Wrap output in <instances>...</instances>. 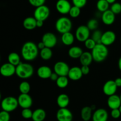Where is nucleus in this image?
Returning <instances> with one entry per match:
<instances>
[{"label":"nucleus","instance_id":"1","mask_svg":"<svg viewBox=\"0 0 121 121\" xmlns=\"http://www.w3.org/2000/svg\"><path fill=\"white\" fill-rule=\"evenodd\" d=\"M40 53L37 45L33 41H27L22 46L21 54L22 57L26 61L35 60Z\"/></svg>","mask_w":121,"mask_h":121},{"label":"nucleus","instance_id":"2","mask_svg":"<svg viewBox=\"0 0 121 121\" xmlns=\"http://www.w3.org/2000/svg\"><path fill=\"white\" fill-rule=\"evenodd\" d=\"M92 55L93 60L97 63L104 61L107 58L109 54V50L107 46L102 43L97 44L92 50Z\"/></svg>","mask_w":121,"mask_h":121},{"label":"nucleus","instance_id":"3","mask_svg":"<svg viewBox=\"0 0 121 121\" xmlns=\"http://www.w3.org/2000/svg\"><path fill=\"white\" fill-rule=\"evenodd\" d=\"M33 73L34 67L28 63L21 62L17 66H16L15 74L21 79H28L33 75Z\"/></svg>","mask_w":121,"mask_h":121},{"label":"nucleus","instance_id":"4","mask_svg":"<svg viewBox=\"0 0 121 121\" xmlns=\"http://www.w3.org/2000/svg\"><path fill=\"white\" fill-rule=\"evenodd\" d=\"M55 28L60 34L70 32L72 28V22L70 18L66 17H61L57 20Z\"/></svg>","mask_w":121,"mask_h":121},{"label":"nucleus","instance_id":"5","mask_svg":"<svg viewBox=\"0 0 121 121\" xmlns=\"http://www.w3.org/2000/svg\"><path fill=\"white\" fill-rule=\"evenodd\" d=\"M19 106L17 98L13 96H7L1 101V108L2 111L11 112L15 111Z\"/></svg>","mask_w":121,"mask_h":121},{"label":"nucleus","instance_id":"6","mask_svg":"<svg viewBox=\"0 0 121 121\" xmlns=\"http://www.w3.org/2000/svg\"><path fill=\"white\" fill-rule=\"evenodd\" d=\"M50 14V11L47 6L43 5L35 8L34 12V17L37 20L44 21L47 20Z\"/></svg>","mask_w":121,"mask_h":121},{"label":"nucleus","instance_id":"7","mask_svg":"<svg viewBox=\"0 0 121 121\" xmlns=\"http://www.w3.org/2000/svg\"><path fill=\"white\" fill-rule=\"evenodd\" d=\"M90 31L87 26L82 25L79 26L76 30V38L80 42H85L89 38Z\"/></svg>","mask_w":121,"mask_h":121},{"label":"nucleus","instance_id":"8","mask_svg":"<svg viewBox=\"0 0 121 121\" xmlns=\"http://www.w3.org/2000/svg\"><path fill=\"white\" fill-rule=\"evenodd\" d=\"M70 67L66 62L59 61L54 65V72H55L59 76H67Z\"/></svg>","mask_w":121,"mask_h":121},{"label":"nucleus","instance_id":"9","mask_svg":"<svg viewBox=\"0 0 121 121\" xmlns=\"http://www.w3.org/2000/svg\"><path fill=\"white\" fill-rule=\"evenodd\" d=\"M41 41L44 43L46 47L50 48L54 47L57 43V39L56 36L51 32H47L44 34Z\"/></svg>","mask_w":121,"mask_h":121},{"label":"nucleus","instance_id":"10","mask_svg":"<svg viewBox=\"0 0 121 121\" xmlns=\"http://www.w3.org/2000/svg\"><path fill=\"white\" fill-rule=\"evenodd\" d=\"M72 6L67 0H58L56 4V8L60 14L66 15L69 13Z\"/></svg>","mask_w":121,"mask_h":121},{"label":"nucleus","instance_id":"11","mask_svg":"<svg viewBox=\"0 0 121 121\" xmlns=\"http://www.w3.org/2000/svg\"><path fill=\"white\" fill-rule=\"evenodd\" d=\"M18 105L21 108H30L33 105V99L29 94H20L17 98Z\"/></svg>","mask_w":121,"mask_h":121},{"label":"nucleus","instance_id":"12","mask_svg":"<svg viewBox=\"0 0 121 121\" xmlns=\"http://www.w3.org/2000/svg\"><path fill=\"white\" fill-rule=\"evenodd\" d=\"M15 72L16 67L8 62L3 64L0 68V73L2 76L5 78L13 76L15 74Z\"/></svg>","mask_w":121,"mask_h":121},{"label":"nucleus","instance_id":"13","mask_svg":"<svg viewBox=\"0 0 121 121\" xmlns=\"http://www.w3.org/2000/svg\"><path fill=\"white\" fill-rule=\"evenodd\" d=\"M73 114L67 108H60L56 113V118L58 121H72Z\"/></svg>","mask_w":121,"mask_h":121},{"label":"nucleus","instance_id":"14","mask_svg":"<svg viewBox=\"0 0 121 121\" xmlns=\"http://www.w3.org/2000/svg\"><path fill=\"white\" fill-rule=\"evenodd\" d=\"M116 39L117 36L114 32L110 30L106 31L103 33L101 39V43L108 47L114 43Z\"/></svg>","mask_w":121,"mask_h":121},{"label":"nucleus","instance_id":"15","mask_svg":"<svg viewBox=\"0 0 121 121\" xmlns=\"http://www.w3.org/2000/svg\"><path fill=\"white\" fill-rule=\"evenodd\" d=\"M118 87L113 80H108L103 86V92L108 96H111L116 93Z\"/></svg>","mask_w":121,"mask_h":121},{"label":"nucleus","instance_id":"16","mask_svg":"<svg viewBox=\"0 0 121 121\" xmlns=\"http://www.w3.org/2000/svg\"><path fill=\"white\" fill-rule=\"evenodd\" d=\"M92 119L93 121H107L108 113L105 109H98L93 113Z\"/></svg>","mask_w":121,"mask_h":121},{"label":"nucleus","instance_id":"17","mask_svg":"<svg viewBox=\"0 0 121 121\" xmlns=\"http://www.w3.org/2000/svg\"><path fill=\"white\" fill-rule=\"evenodd\" d=\"M83 76L82 72L81 67L74 66L70 69L68 73V78L73 81H78L80 80Z\"/></svg>","mask_w":121,"mask_h":121},{"label":"nucleus","instance_id":"18","mask_svg":"<svg viewBox=\"0 0 121 121\" xmlns=\"http://www.w3.org/2000/svg\"><path fill=\"white\" fill-rule=\"evenodd\" d=\"M101 19L103 23L107 26H111L115 21V14L111 9H108L102 14Z\"/></svg>","mask_w":121,"mask_h":121},{"label":"nucleus","instance_id":"19","mask_svg":"<svg viewBox=\"0 0 121 121\" xmlns=\"http://www.w3.org/2000/svg\"><path fill=\"white\" fill-rule=\"evenodd\" d=\"M107 104L108 106L111 110L119 109V108L121 105L120 96L115 94L111 96H109Z\"/></svg>","mask_w":121,"mask_h":121},{"label":"nucleus","instance_id":"20","mask_svg":"<svg viewBox=\"0 0 121 121\" xmlns=\"http://www.w3.org/2000/svg\"><path fill=\"white\" fill-rule=\"evenodd\" d=\"M52 73L53 72L51 68L47 66H40L37 71L38 76L43 79H50Z\"/></svg>","mask_w":121,"mask_h":121},{"label":"nucleus","instance_id":"21","mask_svg":"<svg viewBox=\"0 0 121 121\" xmlns=\"http://www.w3.org/2000/svg\"><path fill=\"white\" fill-rule=\"evenodd\" d=\"M23 27L27 30H33L37 27V20L34 17H28L24 20Z\"/></svg>","mask_w":121,"mask_h":121},{"label":"nucleus","instance_id":"22","mask_svg":"<svg viewBox=\"0 0 121 121\" xmlns=\"http://www.w3.org/2000/svg\"><path fill=\"white\" fill-rule=\"evenodd\" d=\"M69 103V97L65 93L60 94L57 98V104L60 108H67Z\"/></svg>","mask_w":121,"mask_h":121},{"label":"nucleus","instance_id":"23","mask_svg":"<svg viewBox=\"0 0 121 121\" xmlns=\"http://www.w3.org/2000/svg\"><path fill=\"white\" fill-rule=\"evenodd\" d=\"M83 52L79 46H73L70 47L68 51V55L72 59H80Z\"/></svg>","mask_w":121,"mask_h":121},{"label":"nucleus","instance_id":"24","mask_svg":"<svg viewBox=\"0 0 121 121\" xmlns=\"http://www.w3.org/2000/svg\"><path fill=\"white\" fill-rule=\"evenodd\" d=\"M79 60L82 66H89L93 60L92 53L89 52H83L79 59Z\"/></svg>","mask_w":121,"mask_h":121},{"label":"nucleus","instance_id":"25","mask_svg":"<svg viewBox=\"0 0 121 121\" xmlns=\"http://www.w3.org/2000/svg\"><path fill=\"white\" fill-rule=\"evenodd\" d=\"M46 118V112L41 108H38L33 111L32 120L33 121H44Z\"/></svg>","mask_w":121,"mask_h":121},{"label":"nucleus","instance_id":"26","mask_svg":"<svg viewBox=\"0 0 121 121\" xmlns=\"http://www.w3.org/2000/svg\"><path fill=\"white\" fill-rule=\"evenodd\" d=\"M92 110L91 106H85L81 110L80 115L83 121H89L92 118Z\"/></svg>","mask_w":121,"mask_h":121},{"label":"nucleus","instance_id":"27","mask_svg":"<svg viewBox=\"0 0 121 121\" xmlns=\"http://www.w3.org/2000/svg\"><path fill=\"white\" fill-rule=\"evenodd\" d=\"M61 40L63 44H65V46H69L73 44L74 43V37L72 33L68 32L61 34Z\"/></svg>","mask_w":121,"mask_h":121},{"label":"nucleus","instance_id":"28","mask_svg":"<svg viewBox=\"0 0 121 121\" xmlns=\"http://www.w3.org/2000/svg\"><path fill=\"white\" fill-rule=\"evenodd\" d=\"M8 62L11 65H14L15 67L17 66L21 63V59L20 56L18 53L15 52H12L9 53L8 56Z\"/></svg>","mask_w":121,"mask_h":121},{"label":"nucleus","instance_id":"29","mask_svg":"<svg viewBox=\"0 0 121 121\" xmlns=\"http://www.w3.org/2000/svg\"><path fill=\"white\" fill-rule=\"evenodd\" d=\"M39 54H40V57L44 60H50L53 56V52L52 50V48H47V47H45L43 49L41 50Z\"/></svg>","mask_w":121,"mask_h":121},{"label":"nucleus","instance_id":"30","mask_svg":"<svg viewBox=\"0 0 121 121\" xmlns=\"http://www.w3.org/2000/svg\"><path fill=\"white\" fill-rule=\"evenodd\" d=\"M97 9L101 13H104L109 9V4L106 0H98L96 4Z\"/></svg>","mask_w":121,"mask_h":121},{"label":"nucleus","instance_id":"31","mask_svg":"<svg viewBox=\"0 0 121 121\" xmlns=\"http://www.w3.org/2000/svg\"><path fill=\"white\" fill-rule=\"evenodd\" d=\"M31 90V86L27 81H22L19 85V91L21 94H28Z\"/></svg>","mask_w":121,"mask_h":121},{"label":"nucleus","instance_id":"32","mask_svg":"<svg viewBox=\"0 0 121 121\" xmlns=\"http://www.w3.org/2000/svg\"><path fill=\"white\" fill-rule=\"evenodd\" d=\"M56 83L59 88H65L69 85V78L67 76H59Z\"/></svg>","mask_w":121,"mask_h":121},{"label":"nucleus","instance_id":"33","mask_svg":"<svg viewBox=\"0 0 121 121\" xmlns=\"http://www.w3.org/2000/svg\"><path fill=\"white\" fill-rule=\"evenodd\" d=\"M98 26H99V22H98V20L95 18L91 19L87 22V27L91 31L96 30Z\"/></svg>","mask_w":121,"mask_h":121},{"label":"nucleus","instance_id":"34","mask_svg":"<svg viewBox=\"0 0 121 121\" xmlns=\"http://www.w3.org/2000/svg\"><path fill=\"white\" fill-rule=\"evenodd\" d=\"M80 9H81V8L76 7V6H72L70 10L69 14V15L72 18H76L78 17L80 15V13H81Z\"/></svg>","mask_w":121,"mask_h":121},{"label":"nucleus","instance_id":"35","mask_svg":"<svg viewBox=\"0 0 121 121\" xmlns=\"http://www.w3.org/2000/svg\"><path fill=\"white\" fill-rule=\"evenodd\" d=\"M102 34L103 33L100 31L96 30L94 31L91 38H92L96 42L97 44H100L101 43V39Z\"/></svg>","mask_w":121,"mask_h":121},{"label":"nucleus","instance_id":"36","mask_svg":"<svg viewBox=\"0 0 121 121\" xmlns=\"http://www.w3.org/2000/svg\"><path fill=\"white\" fill-rule=\"evenodd\" d=\"M33 112L30 108L22 109L21 111V116L23 118L26 119H32Z\"/></svg>","mask_w":121,"mask_h":121},{"label":"nucleus","instance_id":"37","mask_svg":"<svg viewBox=\"0 0 121 121\" xmlns=\"http://www.w3.org/2000/svg\"><path fill=\"white\" fill-rule=\"evenodd\" d=\"M85 46L87 49L89 50H92L95 48V47L96 46V45L97 44L96 42L93 40L92 38H89L87 40L85 41Z\"/></svg>","mask_w":121,"mask_h":121},{"label":"nucleus","instance_id":"38","mask_svg":"<svg viewBox=\"0 0 121 121\" xmlns=\"http://www.w3.org/2000/svg\"><path fill=\"white\" fill-rule=\"evenodd\" d=\"M111 10L115 15L120 14L121 13V4L119 2H115L111 5Z\"/></svg>","mask_w":121,"mask_h":121},{"label":"nucleus","instance_id":"39","mask_svg":"<svg viewBox=\"0 0 121 121\" xmlns=\"http://www.w3.org/2000/svg\"><path fill=\"white\" fill-rule=\"evenodd\" d=\"M28 2L31 5L37 8V7L44 5L46 0H28Z\"/></svg>","mask_w":121,"mask_h":121},{"label":"nucleus","instance_id":"40","mask_svg":"<svg viewBox=\"0 0 121 121\" xmlns=\"http://www.w3.org/2000/svg\"><path fill=\"white\" fill-rule=\"evenodd\" d=\"M73 5L82 8L85 7L87 3V0H72Z\"/></svg>","mask_w":121,"mask_h":121},{"label":"nucleus","instance_id":"41","mask_svg":"<svg viewBox=\"0 0 121 121\" xmlns=\"http://www.w3.org/2000/svg\"><path fill=\"white\" fill-rule=\"evenodd\" d=\"M10 115L9 113L6 111H2L0 112V121H9Z\"/></svg>","mask_w":121,"mask_h":121},{"label":"nucleus","instance_id":"42","mask_svg":"<svg viewBox=\"0 0 121 121\" xmlns=\"http://www.w3.org/2000/svg\"><path fill=\"white\" fill-rule=\"evenodd\" d=\"M111 115L112 118L113 119H118L121 117V113L119 111V109H112L111 112Z\"/></svg>","mask_w":121,"mask_h":121},{"label":"nucleus","instance_id":"43","mask_svg":"<svg viewBox=\"0 0 121 121\" xmlns=\"http://www.w3.org/2000/svg\"><path fill=\"white\" fill-rule=\"evenodd\" d=\"M81 70L83 75H87L90 72V68L89 66H82L81 67Z\"/></svg>","mask_w":121,"mask_h":121},{"label":"nucleus","instance_id":"44","mask_svg":"<svg viewBox=\"0 0 121 121\" xmlns=\"http://www.w3.org/2000/svg\"><path fill=\"white\" fill-rule=\"evenodd\" d=\"M59 76H58L57 74L55 73V72H53L52 74V75H51L50 78V79L52 81L56 82L57 80L58 79V78H59Z\"/></svg>","mask_w":121,"mask_h":121},{"label":"nucleus","instance_id":"45","mask_svg":"<svg viewBox=\"0 0 121 121\" xmlns=\"http://www.w3.org/2000/svg\"><path fill=\"white\" fill-rule=\"evenodd\" d=\"M114 81L115 82V84L117 86V87H121V78H117Z\"/></svg>","mask_w":121,"mask_h":121},{"label":"nucleus","instance_id":"46","mask_svg":"<svg viewBox=\"0 0 121 121\" xmlns=\"http://www.w3.org/2000/svg\"><path fill=\"white\" fill-rule=\"evenodd\" d=\"M37 47H38V48H39V49H40V50H41L44 48L45 47H46V46H45V44H44V43L41 41L38 43Z\"/></svg>","mask_w":121,"mask_h":121},{"label":"nucleus","instance_id":"47","mask_svg":"<svg viewBox=\"0 0 121 121\" xmlns=\"http://www.w3.org/2000/svg\"><path fill=\"white\" fill-rule=\"evenodd\" d=\"M44 21H40V20H37V27L41 28L43 26Z\"/></svg>","mask_w":121,"mask_h":121},{"label":"nucleus","instance_id":"48","mask_svg":"<svg viewBox=\"0 0 121 121\" xmlns=\"http://www.w3.org/2000/svg\"><path fill=\"white\" fill-rule=\"evenodd\" d=\"M109 4H113L115 2H116V0H106Z\"/></svg>","mask_w":121,"mask_h":121},{"label":"nucleus","instance_id":"49","mask_svg":"<svg viewBox=\"0 0 121 121\" xmlns=\"http://www.w3.org/2000/svg\"><path fill=\"white\" fill-rule=\"evenodd\" d=\"M118 67H119V69L121 71V57L118 60Z\"/></svg>","mask_w":121,"mask_h":121},{"label":"nucleus","instance_id":"50","mask_svg":"<svg viewBox=\"0 0 121 121\" xmlns=\"http://www.w3.org/2000/svg\"><path fill=\"white\" fill-rule=\"evenodd\" d=\"M119 111H120V112H121V105L120 106V107L119 108Z\"/></svg>","mask_w":121,"mask_h":121},{"label":"nucleus","instance_id":"51","mask_svg":"<svg viewBox=\"0 0 121 121\" xmlns=\"http://www.w3.org/2000/svg\"><path fill=\"white\" fill-rule=\"evenodd\" d=\"M120 99H121V95H120Z\"/></svg>","mask_w":121,"mask_h":121},{"label":"nucleus","instance_id":"52","mask_svg":"<svg viewBox=\"0 0 121 121\" xmlns=\"http://www.w3.org/2000/svg\"></svg>","mask_w":121,"mask_h":121}]
</instances>
